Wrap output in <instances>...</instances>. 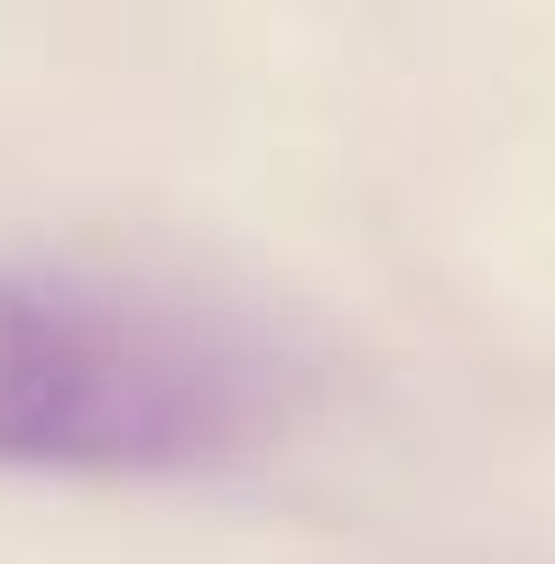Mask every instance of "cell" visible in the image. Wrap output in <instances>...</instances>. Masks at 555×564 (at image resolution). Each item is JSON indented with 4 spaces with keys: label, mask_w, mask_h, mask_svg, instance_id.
<instances>
[{
    "label": "cell",
    "mask_w": 555,
    "mask_h": 564,
    "mask_svg": "<svg viewBox=\"0 0 555 564\" xmlns=\"http://www.w3.org/2000/svg\"><path fill=\"white\" fill-rule=\"evenodd\" d=\"M260 426V361L167 296L0 269V473H195Z\"/></svg>",
    "instance_id": "1"
}]
</instances>
